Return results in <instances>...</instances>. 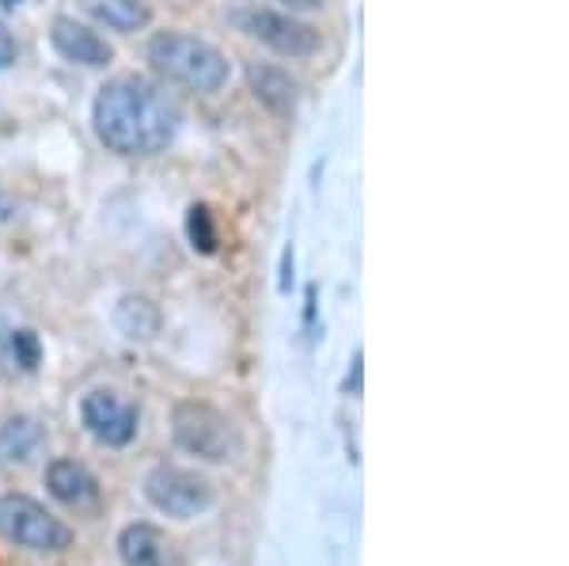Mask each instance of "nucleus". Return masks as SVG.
<instances>
[{"instance_id":"f257e3e1","label":"nucleus","mask_w":569,"mask_h":566,"mask_svg":"<svg viewBox=\"0 0 569 566\" xmlns=\"http://www.w3.org/2000/svg\"><path fill=\"white\" fill-rule=\"evenodd\" d=\"M91 126L99 141L118 157H156L179 137L182 115L152 80L118 77L99 88Z\"/></svg>"},{"instance_id":"f03ea898","label":"nucleus","mask_w":569,"mask_h":566,"mask_svg":"<svg viewBox=\"0 0 569 566\" xmlns=\"http://www.w3.org/2000/svg\"><path fill=\"white\" fill-rule=\"evenodd\" d=\"M149 61L171 85H182L201 96H213L228 85V58L213 42L187 31H160L149 39Z\"/></svg>"},{"instance_id":"7ed1b4c3","label":"nucleus","mask_w":569,"mask_h":566,"mask_svg":"<svg viewBox=\"0 0 569 566\" xmlns=\"http://www.w3.org/2000/svg\"><path fill=\"white\" fill-rule=\"evenodd\" d=\"M171 434H176V445L182 453L198 456L206 464H224L240 449L232 418L213 404H201V399L176 404V410H171Z\"/></svg>"},{"instance_id":"20e7f679","label":"nucleus","mask_w":569,"mask_h":566,"mask_svg":"<svg viewBox=\"0 0 569 566\" xmlns=\"http://www.w3.org/2000/svg\"><path fill=\"white\" fill-rule=\"evenodd\" d=\"M0 536L39 555H58L72 547V528L27 495H0Z\"/></svg>"},{"instance_id":"39448f33","label":"nucleus","mask_w":569,"mask_h":566,"mask_svg":"<svg viewBox=\"0 0 569 566\" xmlns=\"http://www.w3.org/2000/svg\"><path fill=\"white\" fill-rule=\"evenodd\" d=\"M144 498L152 502L160 514L176 517V522H194L206 509H213L217 502V490L209 479H201L198 471H187V468H152L144 476Z\"/></svg>"},{"instance_id":"423d86ee","label":"nucleus","mask_w":569,"mask_h":566,"mask_svg":"<svg viewBox=\"0 0 569 566\" xmlns=\"http://www.w3.org/2000/svg\"><path fill=\"white\" fill-rule=\"evenodd\" d=\"M240 27L254 42H262L266 50L281 53V58H292V61H305L311 53H319V46H323L316 27L300 23L297 16H289V12H273V8H247V12H240Z\"/></svg>"},{"instance_id":"0eeeda50","label":"nucleus","mask_w":569,"mask_h":566,"mask_svg":"<svg viewBox=\"0 0 569 566\" xmlns=\"http://www.w3.org/2000/svg\"><path fill=\"white\" fill-rule=\"evenodd\" d=\"M80 423H84V430L96 437L99 445H107V449H126L137 437L141 410L126 396H118V391L96 388L80 399Z\"/></svg>"},{"instance_id":"6e6552de","label":"nucleus","mask_w":569,"mask_h":566,"mask_svg":"<svg viewBox=\"0 0 569 566\" xmlns=\"http://www.w3.org/2000/svg\"><path fill=\"white\" fill-rule=\"evenodd\" d=\"M50 42L72 66H88V69H103L114 61V46L103 34L91 31L88 23H77L72 16H58L50 27Z\"/></svg>"},{"instance_id":"1a4fd4ad","label":"nucleus","mask_w":569,"mask_h":566,"mask_svg":"<svg viewBox=\"0 0 569 566\" xmlns=\"http://www.w3.org/2000/svg\"><path fill=\"white\" fill-rule=\"evenodd\" d=\"M46 487H50V495L69 509H96L99 506L96 476H91L80 460H69V456H61V460H53L50 468H46Z\"/></svg>"},{"instance_id":"9d476101","label":"nucleus","mask_w":569,"mask_h":566,"mask_svg":"<svg viewBox=\"0 0 569 566\" xmlns=\"http://www.w3.org/2000/svg\"><path fill=\"white\" fill-rule=\"evenodd\" d=\"M247 88H251V96L259 99L266 111H273L281 118L297 111V99H300L297 80L284 69L270 66V61H251V66H247Z\"/></svg>"},{"instance_id":"9b49d317","label":"nucleus","mask_w":569,"mask_h":566,"mask_svg":"<svg viewBox=\"0 0 569 566\" xmlns=\"http://www.w3.org/2000/svg\"><path fill=\"white\" fill-rule=\"evenodd\" d=\"M122 566H171V544L156 525H126L118 533Z\"/></svg>"},{"instance_id":"f8f14e48","label":"nucleus","mask_w":569,"mask_h":566,"mask_svg":"<svg viewBox=\"0 0 569 566\" xmlns=\"http://www.w3.org/2000/svg\"><path fill=\"white\" fill-rule=\"evenodd\" d=\"M46 445V430L39 418L31 415H16L0 426V464H31L39 449Z\"/></svg>"},{"instance_id":"ddd939ff","label":"nucleus","mask_w":569,"mask_h":566,"mask_svg":"<svg viewBox=\"0 0 569 566\" xmlns=\"http://www.w3.org/2000/svg\"><path fill=\"white\" fill-rule=\"evenodd\" d=\"M80 8H84L96 23H103L118 34L144 31L152 20V12H149L144 0H80Z\"/></svg>"},{"instance_id":"4468645a","label":"nucleus","mask_w":569,"mask_h":566,"mask_svg":"<svg viewBox=\"0 0 569 566\" xmlns=\"http://www.w3.org/2000/svg\"><path fill=\"white\" fill-rule=\"evenodd\" d=\"M114 327L133 342H149L160 335L163 316L149 297H122L114 308Z\"/></svg>"},{"instance_id":"2eb2a0df","label":"nucleus","mask_w":569,"mask_h":566,"mask_svg":"<svg viewBox=\"0 0 569 566\" xmlns=\"http://www.w3.org/2000/svg\"><path fill=\"white\" fill-rule=\"evenodd\" d=\"M187 240H190V248H194L198 255H213L217 251L220 232H217L213 209H209V206H190L187 209Z\"/></svg>"},{"instance_id":"dca6fc26","label":"nucleus","mask_w":569,"mask_h":566,"mask_svg":"<svg viewBox=\"0 0 569 566\" xmlns=\"http://www.w3.org/2000/svg\"><path fill=\"white\" fill-rule=\"evenodd\" d=\"M42 361V342L31 327H12V365L23 373H34Z\"/></svg>"},{"instance_id":"f3484780","label":"nucleus","mask_w":569,"mask_h":566,"mask_svg":"<svg viewBox=\"0 0 569 566\" xmlns=\"http://www.w3.org/2000/svg\"><path fill=\"white\" fill-rule=\"evenodd\" d=\"M16 61H20V42H16V34L8 31L4 23H0V69H12Z\"/></svg>"},{"instance_id":"a211bd4d","label":"nucleus","mask_w":569,"mask_h":566,"mask_svg":"<svg viewBox=\"0 0 569 566\" xmlns=\"http://www.w3.org/2000/svg\"><path fill=\"white\" fill-rule=\"evenodd\" d=\"M12 369H16L12 365V327L0 319V380H4Z\"/></svg>"},{"instance_id":"6ab92c4d","label":"nucleus","mask_w":569,"mask_h":566,"mask_svg":"<svg viewBox=\"0 0 569 566\" xmlns=\"http://www.w3.org/2000/svg\"><path fill=\"white\" fill-rule=\"evenodd\" d=\"M289 12H319V8L327 4V0H281Z\"/></svg>"},{"instance_id":"aec40b11","label":"nucleus","mask_w":569,"mask_h":566,"mask_svg":"<svg viewBox=\"0 0 569 566\" xmlns=\"http://www.w3.org/2000/svg\"><path fill=\"white\" fill-rule=\"evenodd\" d=\"M361 391V354L353 358V396Z\"/></svg>"},{"instance_id":"412c9836","label":"nucleus","mask_w":569,"mask_h":566,"mask_svg":"<svg viewBox=\"0 0 569 566\" xmlns=\"http://www.w3.org/2000/svg\"><path fill=\"white\" fill-rule=\"evenodd\" d=\"M8 4H20V0H8Z\"/></svg>"}]
</instances>
